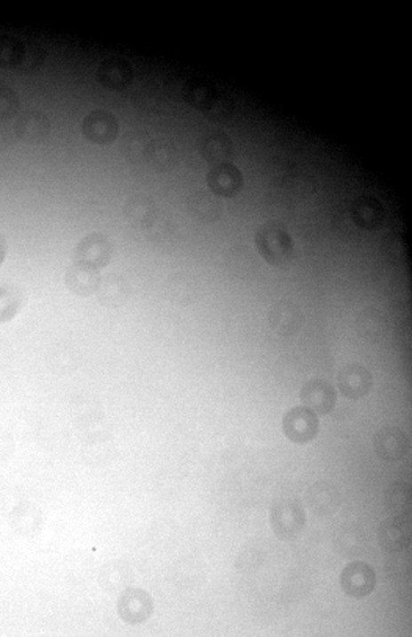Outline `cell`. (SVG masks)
<instances>
[{
    "label": "cell",
    "instance_id": "6da1fadb",
    "mask_svg": "<svg viewBox=\"0 0 412 637\" xmlns=\"http://www.w3.org/2000/svg\"><path fill=\"white\" fill-rule=\"evenodd\" d=\"M125 158L138 170L166 173L179 164L181 150L170 137L137 132L125 145Z\"/></svg>",
    "mask_w": 412,
    "mask_h": 637
},
{
    "label": "cell",
    "instance_id": "7a4b0ae2",
    "mask_svg": "<svg viewBox=\"0 0 412 637\" xmlns=\"http://www.w3.org/2000/svg\"><path fill=\"white\" fill-rule=\"evenodd\" d=\"M46 51L38 41L14 35L0 37V68L14 73L30 74L44 65Z\"/></svg>",
    "mask_w": 412,
    "mask_h": 637
},
{
    "label": "cell",
    "instance_id": "3957f363",
    "mask_svg": "<svg viewBox=\"0 0 412 637\" xmlns=\"http://www.w3.org/2000/svg\"><path fill=\"white\" fill-rule=\"evenodd\" d=\"M255 250L259 257L275 267H286L294 261L295 243L281 224L269 222L255 231Z\"/></svg>",
    "mask_w": 412,
    "mask_h": 637
},
{
    "label": "cell",
    "instance_id": "277c9868",
    "mask_svg": "<svg viewBox=\"0 0 412 637\" xmlns=\"http://www.w3.org/2000/svg\"><path fill=\"white\" fill-rule=\"evenodd\" d=\"M271 529L281 540H294L306 526V513L302 504L295 500H284L271 507Z\"/></svg>",
    "mask_w": 412,
    "mask_h": 637
},
{
    "label": "cell",
    "instance_id": "5b68a950",
    "mask_svg": "<svg viewBox=\"0 0 412 637\" xmlns=\"http://www.w3.org/2000/svg\"><path fill=\"white\" fill-rule=\"evenodd\" d=\"M74 257L77 263L93 269H104L113 257V243L102 233H90L77 243Z\"/></svg>",
    "mask_w": 412,
    "mask_h": 637
},
{
    "label": "cell",
    "instance_id": "8992f818",
    "mask_svg": "<svg viewBox=\"0 0 412 637\" xmlns=\"http://www.w3.org/2000/svg\"><path fill=\"white\" fill-rule=\"evenodd\" d=\"M154 612V601L148 592L127 587L118 598V616L129 625L144 624Z\"/></svg>",
    "mask_w": 412,
    "mask_h": 637
},
{
    "label": "cell",
    "instance_id": "52a82bcc",
    "mask_svg": "<svg viewBox=\"0 0 412 637\" xmlns=\"http://www.w3.org/2000/svg\"><path fill=\"white\" fill-rule=\"evenodd\" d=\"M20 113V96L12 86L0 80V151L13 145Z\"/></svg>",
    "mask_w": 412,
    "mask_h": 637
},
{
    "label": "cell",
    "instance_id": "ba28073f",
    "mask_svg": "<svg viewBox=\"0 0 412 637\" xmlns=\"http://www.w3.org/2000/svg\"><path fill=\"white\" fill-rule=\"evenodd\" d=\"M282 429L288 440L304 445L314 440L319 434V418L309 408L295 407L284 416Z\"/></svg>",
    "mask_w": 412,
    "mask_h": 637
},
{
    "label": "cell",
    "instance_id": "9c48e42d",
    "mask_svg": "<svg viewBox=\"0 0 412 637\" xmlns=\"http://www.w3.org/2000/svg\"><path fill=\"white\" fill-rule=\"evenodd\" d=\"M82 134L94 145H110L118 138V118L107 110H93L82 121Z\"/></svg>",
    "mask_w": 412,
    "mask_h": 637
},
{
    "label": "cell",
    "instance_id": "30bf717a",
    "mask_svg": "<svg viewBox=\"0 0 412 637\" xmlns=\"http://www.w3.org/2000/svg\"><path fill=\"white\" fill-rule=\"evenodd\" d=\"M245 179L242 171L230 162L214 165L207 171V185L218 198H234L242 192Z\"/></svg>",
    "mask_w": 412,
    "mask_h": 637
},
{
    "label": "cell",
    "instance_id": "8fae6325",
    "mask_svg": "<svg viewBox=\"0 0 412 637\" xmlns=\"http://www.w3.org/2000/svg\"><path fill=\"white\" fill-rule=\"evenodd\" d=\"M375 585H376V575L368 564L351 562L342 570L341 587L348 597H367L372 593Z\"/></svg>",
    "mask_w": 412,
    "mask_h": 637
},
{
    "label": "cell",
    "instance_id": "7c38bea8",
    "mask_svg": "<svg viewBox=\"0 0 412 637\" xmlns=\"http://www.w3.org/2000/svg\"><path fill=\"white\" fill-rule=\"evenodd\" d=\"M378 542L381 548L391 552H401L409 548L412 542L411 521L408 517H392L378 527Z\"/></svg>",
    "mask_w": 412,
    "mask_h": 637
},
{
    "label": "cell",
    "instance_id": "4fadbf2b",
    "mask_svg": "<svg viewBox=\"0 0 412 637\" xmlns=\"http://www.w3.org/2000/svg\"><path fill=\"white\" fill-rule=\"evenodd\" d=\"M8 523L14 534L28 539L41 533L44 525V517L38 504H35L32 501H20V504L14 506L13 510L10 512Z\"/></svg>",
    "mask_w": 412,
    "mask_h": 637
},
{
    "label": "cell",
    "instance_id": "5bb4252c",
    "mask_svg": "<svg viewBox=\"0 0 412 637\" xmlns=\"http://www.w3.org/2000/svg\"><path fill=\"white\" fill-rule=\"evenodd\" d=\"M271 330L281 336H294L303 329L304 314L298 305L290 300L273 303L269 311Z\"/></svg>",
    "mask_w": 412,
    "mask_h": 637
},
{
    "label": "cell",
    "instance_id": "9a60e30c",
    "mask_svg": "<svg viewBox=\"0 0 412 637\" xmlns=\"http://www.w3.org/2000/svg\"><path fill=\"white\" fill-rule=\"evenodd\" d=\"M373 446L384 461H399L409 451V437L400 428L386 426L375 435Z\"/></svg>",
    "mask_w": 412,
    "mask_h": 637
},
{
    "label": "cell",
    "instance_id": "2e32d148",
    "mask_svg": "<svg viewBox=\"0 0 412 637\" xmlns=\"http://www.w3.org/2000/svg\"><path fill=\"white\" fill-rule=\"evenodd\" d=\"M354 327L360 339L368 344H380L389 335V319L386 313L376 306L362 309L356 317Z\"/></svg>",
    "mask_w": 412,
    "mask_h": 637
},
{
    "label": "cell",
    "instance_id": "e0dca14e",
    "mask_svg": "<svg viewBox=\"0 0 412 637\" xmlns=\"http://www.w3.org/2000/svg\"><path fill=\"white\" fill-rule=\"evenodd\" d=\"M96 78L101 86L113 90V92H123L131 86L133 80V68L131 63L119 57H110L101 61L96 71Z\"/></svg>",
    "mask_w": 412,
    "mask_h": 637
},
{
    "label": "cell",
    "instance_id": "ac0fdd59",
    "mask_svg": "<svg viewBox=\"0 0 412 637\" xmlns=\"http://www.w3.org/2000/svg\"><path fill=\"white\" fill-rule=\"evenodd\" d=\"M372 383L370 371L358 363L348 364L337 375V385L342 395L351 401L366 397L372 389Z\"/></svg>",
    "mask_w": 412,
    "mask_h": 637
},
{
    "label": "cell",
    "instance_id": "d6986e66",
    "mask_svg": "<svg viewBox=\"0 0 412 637\" xmlns=\"http://www.w3.org/2000/svg\"><path fill=\"white\" fill-rule=\"evenodd\" d=\"M304 407L309 408L315 414H327L333 412L337 401V395L331 383L314 379L309 380L304 387L302 388L300 393Z\"/></svg>",
    "mask_w": 412,
    "mask_h": 637
},
{
    "label": "cell",
    "instance_id": "ffe728a7",
    "mask_svg": "<svg viewBox=\"0 0 412 637\" xmlns=\"http://www.w3.org/2000/svg\"><path fill=\"white\" fill-rule=\"evenodd\" d=\"M158 212L160 209L156 201L144 193L132 195L123 206L125 222L131 225L133 230L143 231V233L156 220Z\"/></svg>",
    "mask_w": 412,
    "mask_h": 637
},
{
    "label": "cell",
    "instance_id": "44dd1931",
    "mask_svg": "<svg viewBox=\"0 0 412 637\" xmlns=\"http://www.w3.org/2000/svg\"><path fill=\"white\" fill-rule=\"evenodd\" d=\"M131 282L119 274H107L99 282L96 297L105 308L117 309L125 306L131 298Z\"/></svg>",
    "mask_w": 412,
    "mask_h": 637
},
{
    "label": "cell",
    "instance_id": "7402d4cb",
    "mask_svg": "<svg viewBox=\"0 0 412 637\" xmlns=\"http://www.w3.org/2000/svg\"><path fill=\"white\" fill-rule=\"evenodd\" d=\"M171 98L164 86L149 82L140 86L132 96V104L138 112L146 115H162L168 110Z\"/></svg>",
    "mask_w": 412,
    "mask_h": 637
},
{
    "label": "cell",
    "instance_id": "603a6c76",
    "mask_svg": "<svg viewBox=\"0 0 412 637\" xmlns=\"http://www.w3.org/2000/svg\"><path fill=\"white\" fill-rule=\"evenodd\" d=\"M306 502L312 512L327 517L333 515L342 504V494L337 486L331 482H317L314 486H309L306 493Z\"/></svg>",
    "mask_w": 412,
    "mask_h": 637
},
{
    "label": "cell",
    "instance_id": "cb8c5ba5",
    "mask_svg": "<svg viewBox=\"0 0 412 637\" xmlns=\"http://www.w3.org/2000/svg\"><path fill=\"white\" fill-rule=\"evenodd\" d=\"M51 119L46 115L38 110H26L20 113V118L16 123V138H20L22 142L36 145L46 140L51 134Z\"/></svg>",
    "mask_w": 412,
    "mask_h": 637
},
{
    "label": "cell",
    "instance_id": "d4e9b609",
    "mask_svg": "<svg viewBox=\"0 0 412 637\" xmlns=\"http://www.w3.org/2000/svg\"><path fill=\"white\" fill-rule=\"evenodd\" d=\"M198 146H199L201 158L210 164V167L230 162L232 154H234L232 140L224 132H210L199 140Z\"/></svg>",
    "mask_w": 412,
    "mask_h": 637
},
{
    "label": "cell",
    "instance_id": "484cf974",
    "mask_svg": "<svg viewBox=\"0 0 412 637\" xmlns=\"http://www.w3.org/2000/svg\"><path fill=\"white\" fill-rule=\"evenodd\" d=\"M350 214L356 226L368 231L380 228L386 217L383 204L373 197H360L354 200L350 208Z\"/></svg>",
    "mask_w": 412,
    "mask_h": 637
},
{
    "label": "cell",
    "instance_id": "4316f807",
    "mask_svg": "<svg viewBox=\"0 0 412 637\" xmlns=\"http://www.w3.org/2000/svg\"><path fill=\"white\" fill-rule=\"evenodd\" d=\"M187 209L198 222L214 224L222 218L224 206L212 192L198 191L187 200Z\"/></svg>",
    "mask_w": 412,
    "mask_h": 637
},
{
    "label": "cell",
    "instance_id": "83f0119b",
    "mask_svg": "<svg viewBox=\"0 0 412 637\" xmlns=\"http://www.w3.org/2000/svg\"><path fill=\"white\" fill-rule=\"evenodd\" d=\"M101 275L96 269L84 265V264H72L65 274V284L72 294L80 297H88L96 294Z\"/></svg>",
    "mask_w": 412,
    "mask_h": 637
},
{
    "label": "cell",
    "instance_id": "f1b7e54d",
    "mask_svg": "<svg viewBox=\"0 0 412 637\" xmlns=\"http://www.w3.org/2000/svg\"><path fill=\"white\" fill-rule=\"evenodd\" d=\"M148 241L162 250H168L176 245L179 237V228L176 220L171 217L166 212H158L156 220L149 225V228L144 231Z\"/></svg>",
    "mask_w": 412,
    "mask_h": 637
},
{
    "label": "cell",
    "instance_id": "f546056e",
    "mask_svg": "<svg viewBox=\"0 0 412 637\" xmlns=\"http://www.w3.org/2000/svg\"><path fill=\"white\" fill-rule=\"evenodd\" d=\"M133 572L125 560H110L99 572V584L107 592L125 591L131 587Z\"/></svg>",
    "mask_w": 412,
    "mask_h": 637
},
{
    "label": "cell",
    "instance_id": "4dcf8cb0",
    "mask_svg": "<svg viewBox=\"0 0 412 637\" xmlns=\"http://www.w3.org/2000/svg\"><path fill=\"white\" fill-rule=\"evenodd\" d=\"M216 94H218L216 86L209 80L201 79V78L189 79L182 86L183 101L201 112H204L214 102Z\"/></svg>",
    "mask_w": 412,
    "mask_h": 637
},
{
    "label": "cell",
    "instance_id": "1f68e13d",
    "mask_svg": "<svg viewBox=\"0 0 412 637\" xmlns=\"http://www.w3.org/2000/svg\"><path fill=\"white\" fill-rule=\"evenodd\" d=\"M226 267L230 275L240 280H248L259 269L254 253L246 245H236L230 249L226 257Z\"/></svg>",
    "mask_w": 412,
    "mask_h": 637
},
{
    "label": "cell",
    "instance_id": "d6a6232c",
    "mask_svg": "<svg viewBox=\"0 0 412 637\" xmlns=\"http://www.w3.org/2000/svg\"><path fill=\"white\" fill-rule=\"evenodd\" d=\"M334 546L343 558L359 556L366 550L367 535L359 526L347 525L334 537Z\"/></svg>",
    "mask_w": 412,
    "mask_h": 637
},
{
    "label": "cell",
    "instance_id": "836d02e7",
    "mask_svg": "<svg viewBox=\"0 0 412 637\" xmlns=\"http://www.w3.org/2000/svg\"><path fill=\"white\" fill-rule=\"evenodd\" d=\"M384 506L393 517H406L411 512V486L405 482H393L384 492Z\"/></svg>",
    "mask_w": 412,
    "mask_h": 637
},
{
    "label": "cell",
    "instance_id": "e575fe53",
    "mask_svg": "<svg viewBox=\"0 0 412 637\" xmlns=\"http://www.w3.org/2000/svg\"><path fill=\"white\" fill-rule=\"evenodd\" d=\"M24 305V297L13 286H0V323H10Z\"/></svg>",
    "mask_w": 412,
    "mask_h": 637
},
{
    "label": "cell",
    "instance_id": "d590c367",
    "mask_svg": "<svg viewBox=\"0 0 412 637\" xmlns=\"http://www.w3.org/2000/svg\"><path fill=\"white\" fill-rule=\"evenodd\" d=\"M236 112V104L230 94L224 92H218L214 102L204 110V117L212 123H228L232 115Z\"/></svg>",
    "mask_w": 412,
    "mask_h": 637
},
{
    "label": "cell",
    "instance_id": "8d00e7d4",
    "mask_svg": "<svg viewBox=\"0 0 412 637\" xmlns=\"http://www.w3.org/2000/svg\"><path fill=\"white\" fill-rule=\"evenodd\" d=\"M381 253L386 259L400 263L408 257V245L401 236L387 237L384 242L381 243Z\"/></svg>",
    "mask_w": 412,
    "mask_h": 637
},
{
    "label": "cell",
    "instance_id": "74e56055",
    "mask_svg": "<svg viewBox=\"0 0 412 637\" xmlns=\"http://www.w3.org/2000/svg\"><path fill=\"white\" fill-rule=\"evenodd\" d=\"M14 453V438L5 429L0 428V461L10 459Z\"/></svg>",
    "mask_w": 412,
    "mask_h": 637
},
{
    "label": "cell",
    "instance_id": "f35d334b",
    "mask_svg": "<svg viewBox=\"0 0 412 637\" xmlns=\"http://www.w3.org/2000/svg\"><path fill=\"white\" fill-rule=\"evenodd\" d=\"M7 241H5V237L0 234V265L4 264L5 257H7Z\"/></svg>",
    "mask_w": 412,
    "mask_h": 637
}]
</instances>
